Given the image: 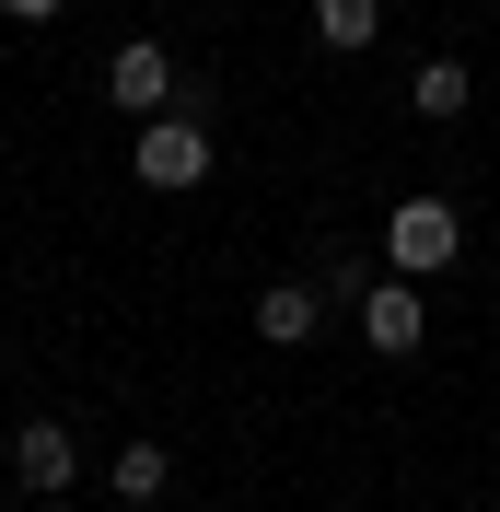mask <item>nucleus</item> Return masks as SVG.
<instances>
[{
    "label": "nucleus",
    "instance_id": "f257e3e1",
    "mask_svg": "<svg viewBox=\"0 0 500 512\" xmlns=\"http://www.w3.org/2000/svg\"><path fill=\"white\" fill-rule=\"evenodd\" d=\"M128 175H140V187H163V198H187L198 175H210V128H198V117H140Z\"/></svg>",
    "mask_w": 500,
    "mask_h": 512
},
{
    "label": "nucleus",
    "instance_id": "f03ea898",
    "mask_svg": "<svg viewBox=\"0 0 500 512\" xmlns=\"http://www.w3.org/2000/svg\"><path fill=\"white\" fill-rule=\"evenodd\" d=\"M384 256H396L407 280H442V268L466 256V222H454L442 198H407V210H384Z\"/></svg>",
    "mask_w": 500,
    "mask_h": 512
},
{
    "label": "nucleus",
    "instance_id": "7ed1b4c3",
    "mask_svg": "<svg viewBox=\"0 0 500 512\" xmlns=\"http://www.w3.org/2000/svg\"><path fill=\"white\" fill-rule=\"evenodd\" d=\"M105 94H117V117H163L175 105V59H163L152 35H128L117 59H105Z\"/></svg>",
    "mask_w": 500,
    "mask_h": 512
},
{
    "label": "nucleus",
    "instance_id": "20e7f679",
    "mask_svg": "<svg viewBox=\"0 0 500 512\" xmlns=\"http://www.w3.org/2000/svg\"><path fill=\"white\" fill-rule=\"evenodd\" d=\"M419 326H431V303H419V280H407V268L361 291V338H373L384 361H407V350H419Z\"/></svg>",
    "mask_w": 500,
    "mask_h": 512
},
{
    "label": "nucleus",
    "instance_id": "39448f33",
    "mask_svg": "<svg viewBox=\"0 0 500 512\" xmlns=\"http://www.w3.org/2000/svg\"><path fill=\"white\" fill-rule=\"evenodd\" d=\"M12 466H24V489H35V501H47V489H70V478H82V443H70L59 419H35L24 443H12Z\"/></svg>",
    "mask_w": 500,
    "mask_h": 512
},
{
    "label": "nucleus",
    "instance_id": "423d86ee",
    "mask_svg": "<svg viewBox=\"0 0 500 512\" xmlns=\"http://www.w3.org/2000/svg\"><path fill=\"white\" fill-rule=\"evenodd\" d=\"M256 338L303 350V338H314V280H268V291H256Z\"/></svg>",
    "mask_w": 500,
    "mask_h": 512
},
{
    "label": "nucleus",
    "instance_id": "0eeeda50",
    "mask_svg": "<svg viewBox=\"0 0 500 512\" xmlns=\"http://www.w3.org/2000/svg\"><path fill=\"white\" fill-rule=\"evenodd\" d=\"M384 35V0H314V47H338V59H361Z\"/></svg>",
    "mask_w": 500,
    "mask_h": 512
},
{
    "label": "nucleus",
    "instance_id": "6e6552de",
    "mask_svg": "<svg viewBox=\"0 0 500 512\" xmlns=\"http://www.w3.org/2000/svg\"><path fill=\"white\" fill-rule=\"evenodd\" d=\"M163 489H175V454H163L152 431H128L117 443V501H163Z\"/></svg>",
    "mask_w": 500,
    "mask_h": 512
},
{
    "label": "nucleus",
    "instance_id": "1a4fd4ad",
    "mask_svg": "<svg viewBox=\"0 0 500 512\" xmlns=\"http://www.w3.org/2000/svg\"><path fill=\"white\" fill-rule=\"evenodd\" d=\"M466 94H477V82H466V59H431L419 82H407V105H419V117H466Z\"/></svg>",
    "mask_w": 500,
    "mask_h": 512
},
{
    "label": "nucleus",
    "instance_id": "9d476101",
    "mask_svg": "<svg viewBox=\"0 0 500 512\" xmlns=\"http://www.w3.org/2000/svg\"><path fill=\"white\" fill-rule=\"evenodd\" d=\"M0 12H12V24H59L70 0H0Z\"/></svg>",
    "mask_w": 500,
    "mask_h": 512
}]
</instances>
